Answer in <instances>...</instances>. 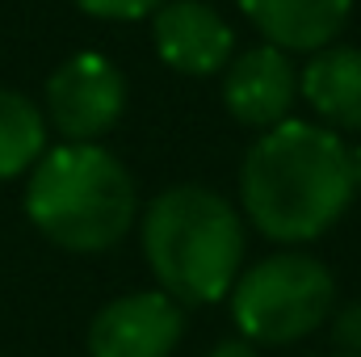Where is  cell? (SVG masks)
<instances>
[{
  "label": "cell",
  "instance_id": "cell-15",
  "mask_svg": "<svg viewBox=\"0 0 361 357\" xmlns=\"http://www.w3.org/2000/svg\"><path fill=\"white\" fill-rule=\"evenodd\" d=\"M349 164H353V181H357V189H361V143L349 152Z\"/></svg>",
  "mask_w": 361,
  "mask_h": 357
},
{
  "label": "cell",
  "instance_id": "cell-12",
  "mask_svg": "<svg viewBox=\"0 0 361 357\" xmlns=\"http://www.w3.org/2000/svg\"><path fill=\"white\" fill-rule=\"evenodd\" d=\"M76 4L105 21H139V17H156L164 0H76Z\"/></svg>",
  "mask_w": 361,
  "mask_h": 357
},
{
  "label": "cell",
  "instance_id": "cell-7",
  "mask_svg": "<svg viewBox=\"0 0 361 357\" xmlns=\"http://www.w3.org/2000/svg\"><path fill=\"white\" fill-rule=\"evenodd\" d=\"M152 38H156L160 59L169 68L185 72V76H210V72L227 68L231 47H235L231 25L206 0H169V4H160L156 17H152Z\"/></svg>",
  "mask_w": 361,
  "mask_h": 357
},
{
  "label": "cell",
  "instance_id": "cell-10",
  "mask_svg": "<svg viewBox=\"0 0 361 357\" xmlns=\"http://www.w3.org/2000/svg\"><path fill=\"white\" fill-rule=\"evenodd\" d=\"M311 109L341 126V131H361V51L357 47H324L311 55L298 80Z\"/></svg>",
  "mask_w": 361,
  "mask_h": 357
},
{
  "label": "cell",
  "instance_id": "cell-9",
  "mask_svg": "<svg viewBox=\"0 0 361 357\" xmlns=\"http://www.w3.org/2000/svg\"><path fill=\"white\" fill-rule=\"evenodd\" d=\"M240 8L277 51H324L345 30L353 0H240Z\"/></svg>",
  "mask_w": 361,
  "mask_h": 357
},
{
  "label": "cell",
  "instance_id": "cell-3",
  "mask_svg": "<svg viewBox=\"0 0 361 357\" xmlns=\"http://www.w3.org/2000/svg\"><path fill=\"white\" fill-rule=\"evenodd\" d=\"M135 181L97 143H63L47 152L25 185L30 223L68 253H105L135 223Z\"/></svg>",
  "mask_w": 361,
  "mask_h": 357
},
{
  "label": "cell",
  "instance_id": "cell-14",
  "mask_svg": "<svg viewBox=\"0 0 361 357\" xmlns=\"http://www.w3.org/2000/svg\"><path fill=\"white\" fill-rule=\"evenodd\" d=\"M210 357H257V345L252 341H244V337H227V341H219L214 345V353Z\"/></svg>",
  "mask_w": 361,
  "mask_h": 357
},
{
  "label": "cell",
  "instance_id": "cell-13",
  "mask_svg": "<svg viewBox=\"0 0 361 357\" xmlns=\"http://www.w3.org/2000/svg\"><path fill=\"white\" fill-rule=\"evenodd\" d=\"M332 341L341 345V353L361 357V303H349L332 315Z\"/></svg>",
  "mask_w": 361,
  "mask_h": 357
},
{
  "label": "cell",
  "instance_id": "cell-11",
  "mask_svg": "<svg viewBox=\"0 0 361 357\" xmlns=\"http://www.w3.org/2000/svg\"><path fill=\"white\" fill-rule=\"evenodd\" d=\"M47 156V122L30 97L0 89V181L34 169Z\"/></svg>",
  "mask_w": 361,
  "mask_h": 357
},
{
  "label": "cell",
  "instance_id": "cell-1",
  "mask_svg": "<svg viewBox=\"0 0 361 357\" xmlns=\"http://www.w3.org/2000/svg\"><path fill=\"white\" fill-rule=\"evenodd\" d=\"M357 181L349 147L315 122H277L240 169V202L261 236L277 244H307L324 236L353 202Z\"/></svg>",
  "mask_w": 361,
  "mask_h": 357
},
{
  "label": "cell",
  "instance_id": "cell-6",
  "mask_svg": "<svg viewBox=\"0 0 361 357\" xmlns=\"http://www.w3.org/2000/svg\"><path fill=\"white\" fill-rule=\"evenodd\" d=\"M185 337V311L164 290L105 303L89 324V357H169Z\"/></svg>",
  "mask_w": 361,
  "mask_h": 357
},
{
  "label": "cell",
  "instance_id": "cell-5",
  "mask_svg": "<svg viewBox=\"0 0 361 357\" xmlns=\"http://www.w3.org/2000/svg\"><path fill=\"white\" fill-rule=\"evenodd\" d=\"M122 109H126V80L97 51L63 59L47 80V114L68 143L101 139L105 131L118 126Z\"/></svg>",
  "mask_w": 361,
  "mask_h": 357
},
{
  "label": "cell",
  "instance_id": "cell-8",
  "mask_svg": "<svg viewBox=\"0 0 361 357\" xmlns=\"http://www.w3.org/2000/svg\"><path fill=\"white\" fill-rule=\"evenodd\" d=\"M294 97H298V72L277 47H257L240 55L223 80V105L231 109V118L257 131H273L277 122H286Z\"/></svg>",
  "mask_w": 361,
  "mask_h": 357
},
{
  "label": "cell",
  "instance_id": "cell-2",
  "mask_svg": "<svg viewBox=\"0 0 361 357\" xmlns=\"http://www.w3.org/2000/svg\"><path fill=\"white\" fill-rule=\"evenodd\" d=\"M143 257L173 303H219L240 277L244 223L223 193L206 185H173L143 214Z\"/></svg>",
  "mask_w": 361,
  "mask_h": 357
},
{
  "label": "cell",
  "instance_id": "cell-4",
  "mask_svg": "<svg viewBox=\"0 0 361 357\" xmlns=\"http://www.w3.org/2000/svg\"><path fill=\"white\" fill-rule=\"evenodd\" d=\"M332 269L307 253H273L231 286V320L244 341L281 349L332 320Z\"/></svg>",
  "mask_w": 361,
  "mask_h": 357
},
{
  "label": "cell",
  "instance_id": "cell-16",
  "mask_svg": "<svg viewBox=\"0 0 361 357\" xmlns=\"http://www.w3.org/2000/svg\"><path fill=\"white\" fill-rule=\"evenodd\" d=\"M336 357H353V353H336Z\"/></svg>",
  "mask_w": 361,
  "mask_h": 357
}]
</instances>
